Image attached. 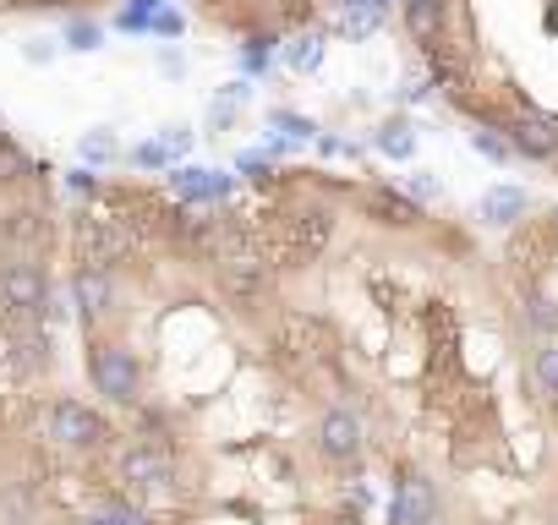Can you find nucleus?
Wrapping results in <instances>:
<instances>
[{"mask_svg": "<svg viewBox=\"0 0 558 525\" xmlns=\"http://www.w3.org/2000/svg\"><path fill=\"white\" fill-rule=\"evenodd\" d=\"M526 192H520V186H493V192L482 197V219L487 225H520V219H526Z\"/></svg>", "mask_w": 558, "mask_h": 525, "instance_id": "nucleus-4", "label": "nucleus"}, {"mask_svg": "<svg viewBox=\"0 0 558 525\" xmlns=\"http://www.w3.org/2000/svg\"><path fill=\"white\" fill-rule=\"evenodd\" d=\"M66 39H72V50H93V44H99V28H93V22H72Z\"/></svg>", "mask_w": 558, "mask_h": 525, "instance_id": "nucleus-10", "label": "nucleus"}, {"mask_svg": "<svg viewBox=\"0 0 558 525\" xmlns=\"http://www.w3.org/2000/svg\"><path fill=\"white\" fill-rule=\"evenodd\" d=\"M548 219H553V225H558V208H553V214H548Z\"/></svg>", "mask_w": 558, "mask_h": 525, "instance_id": "nucleus-14", "label": "nucleus"}, {"mask_svg": "<svg viewBox=\"0 0 558 525\" xmlns=\"http://www.w3.org/2000/svg\"><path fill=\"white\" fill-rule=\"evenodd\" d=\"M372 143H378V148H383V154H389V159H411L416 137H411V126H405V121H389V126H383L378 137H372Z\"/></svg>", "mask_w": 558, "mask_h": 525, "instance_id": "nucleus-7", "label": "nucleus"}, {"mask_svg": "<svg viewBox=\"0 0 558 525\" xmlns=\"http://www.w3.org/2000/svg\"><path fill=\"white\" fill-rule=\"evenodd\" d=\"M389 17V0H345V33H372Z\"/></svg>", "mask_w": 558, "mask_h": 525, "instance_id": "nucleus-6", "label": "nucleus"}, {"mask_svg": "<svg viewBox=\"0 0 558 525\" xmlns=\"http://www.w3.org/2000/svg\"><path fill=\"white\" fill-rule=\"evenodd\" d=\"M411 197H416V203H433V197H438V181H433V175H427V170H416V181H411Z\"/></svg>", "mask_w": 558, "mask_h": 525, "instance_id": "nucleus-11", "label": "nucleus"}, {"mask_svg": "<svg viewBox=\"0 0 558 525\" xmlns=\"http://www.w3.org/2000/svg\"><path fill=\"white\" fill-rule=\"evenodd\" d=\"M504 132L520 159H558V121H548V115H515Z\"/></svg>", "mask_w": 558, "mask_h": 525, "instance_id": "nucleus-3", "label": "nucleus"}, {"mask_svg": "<svg viewBox=\"0 0 558 525\" xmlns=\"http://www.w3.org/2000/svg\"><path fill=\"white\" fill-rule=\"evenodd\" d=\"M471 148H476V154H487V159H498V165H504V159H515L509 137H498V132H471Z\"/></svg>", "mask_w": 558, "mask_h": 525, "instance_id": "nucleus-8", "label": "nucleus"}, {"mask_svg": "<svg viewBox=\"0 0 558 525\" xmlns=\"http://www.w3.org/2000/svg\"><path fill=\"white\" fill-rule=\"evenodd\" d=\"M274 121L285 126V132H296V137H312V132H318V126H312V121H301V115H285V110H279Z\"/></svg>", "mask_w": 558, "mask_h": 525, "instance_id": "nucleus-13", "label": "nucleus"}, {"mask_svg": "<svg viewBox=\"0 0 558 525\" xmlns=\"http://www.w3.org/2000/svg\"><path fill=\"white\" fill-rule=\"evenodd\" d=\"M50 389L0 383V525H99L93 487L50 438Z\"/></svg>", "mask_w": 558, "mask_h": 525, "instance_id": "nucleus-1", "label": "nucleus"}, {"mask_svg": "<svg viewBox=\"0 0 558 525\" xmlns=\"http://www.w3.org/2000/svg\"><path fill=\"white\" fill-rule=\"evenodd\" d=\"M285 55H290V66H301V72H307V66H318V39H296Z\"/></svg>", "mask_w": 558, "mask_h": 525, "instance_id": "nucleus-9", "label": "nucleus"}, {"mask_svg": "<svg viewBox=\"0 0 558 525\" xmlns=\"http://www.w3.org/2000/svg\"><path fill=\"white\" fill-rule=\"evenodd\" d=\"M148 33H165V39H176V33H181V17H176V11H159V17L148 22Z\"/></svg>", "mask_w": 558, "mask_h": 525, "instance_id": "nucleus-12", "label": "nucleus"}, {"mask_svg": "<svg viewBox=\"0 0 558 525\" xmlns=\"http://www.w3.org/2000/svg\"><path fill=\"white\" fill-rule=\"evenodd\" d=\"M405 22L422 44H438V22H444V0H405Z\"/></svg>", "mask_w": 558, "mask_h": 525, "instance_id": "nucleus-5", "label": "nucleus"}, {"mask_svg": "<svg viewBox=\"0 0 558 525\" xmlns=\"http://www.w3.org/2000/svg\"><path fill=\"white\" fill-rule=\"evenodd\" d=\"M143 525H367V509H334V515H279V509H165V515H143Z\"/></svg>", "mask_w": 558, "mask_h": 525, "instance_id": "nucleus-2", "label": "nucleus"}]
</instances>
